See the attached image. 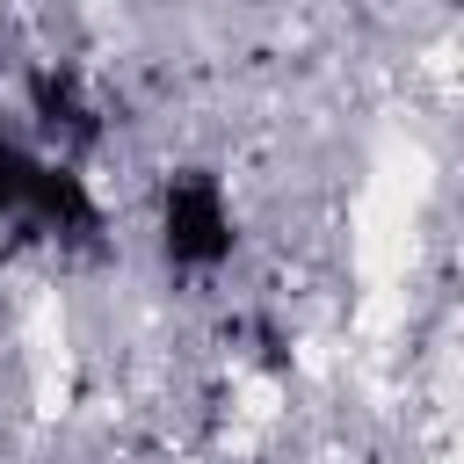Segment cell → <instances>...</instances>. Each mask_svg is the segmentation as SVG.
Instances as JSON below:
<instances>
[{"mask_svg": "<svg viewBox=\"0 0 464 464\" xmlns=\"http://www.w3.org/2000/svg\"><path fill=\"white\" fill-rule=\"evenodd\" d=\"M22 102H29L51 160H72L80 145L102 138V102H94V87H87V72L72 58H36L22 72Z\"/></svg>", "mask_w": 464, "mask_h": 464, "instance_id": "obj_2", "label": "cell"}, {"mask_svg": "<svg viewBox=\"0 0 464 464\" xmlns=\"http://www.w3.org/2000/svg\"><path fill=\"white\" fill-rule=\"evenodd\" d=\"M36 167H44V145H29V138L0 130V218H7V225L22 218V196H29Z\"/></svg>", "mask_w": 464, "mask_h": 464, "instance_id": "obj_3", "label": "cell"}, {"mask_svg": "<svg viewBox=\"0 0 464 464\" xmlns=\"http://www.w3.org/2000/svg\"><path fill=\"white\" fill-rule=\"evenodd\" d=\"M152 232H160L167 268H181V276L225 268L232 246H239V218H232L225 181H218L210 167H174V174L160 181V225H152Z\"/></svg>", "mask_w": 464, "mask_h": 464, "instance_id": "obj_1", "label": "cell"}]
</instances>
